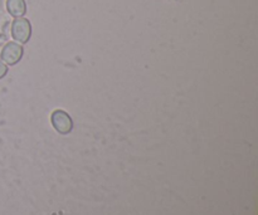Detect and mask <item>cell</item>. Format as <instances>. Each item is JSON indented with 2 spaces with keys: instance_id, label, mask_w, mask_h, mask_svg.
I'll use <instances>...</instances> for the list:
<instances>
[{
  "instance_id": "cell-1",
  "label": "cell",
  "mask_w": 258,
  "mask_h": 215,
  "mask_svg": "<svg viewBox=\"0 0 258 215\" xmlns=\"http://www.w3.org/2000/svg\"><path fill=\"white\" fill-rule=\"evenodd\" d=\"M12 35L18 43H27L32 35V25L25 18H15L12 24Z\"/></svg>"
},
{
  "instance_id": "cell-2",
  "label": "cell",
  "mask_w": 258,
  "mask_h": 215,
  "mask_svg": "<svg viewBox=\"0 0 258 215\" xmlns=\"http://www.w3.org/2000/svg\"><path fill=\"white\" fill-rule=\"evenodd\" d=\"M0 57L7 65L17 64L23 57V47L17 42L7 43L2 49Z\"/></svg>"
},
{
  "instance_id": "cell-3",
  "label": "cell",
  "mask_w": 258,
  "mask_h": 215,
  "mask_svg": "<svg viewBox=\"0 0 258 215\" xmlns=\"http://www.w3.org/2000/svg\"><path fill=\"white\" fill-rule=\"evenodd\" d=\"M52 125L55 130L58 131L62 135H66V133H70L71 130L73 128V122L71 116L68 115L67 112L62 110H57L52 113Z\"/></svg>"
},
{
  "instance_id": "cell-4",
  "label": "cell",
  "mask_w": 258,
  "mask_h": 215,
  "mask_svg": "<svg viewBox=\"0 0 258 215\" xmlns=\"http://www.w3.org/2000/svg\"><path fill=\"white\" fill-rule=\"evenodd\" d=\"M7 9L14 18H22L27 13L25 0H7Z\"/></svg>"
},
{
  "instance_id": "cell-5",
  "label": "cell",
  "mask_w": 258,
  "mask_h": 215,
  "mask_svg": "<svg viewBox=\"0 0 258 215\" xmlns=\"http://www.w3.org/2000/svg\"><path fill=\"white\" fill-rule=\"evenodd\" d=\"M8 73V67L7 64H5L3 60H0V80H2L3 77H5V75Z\"/></svg>"
}]
</instances>
